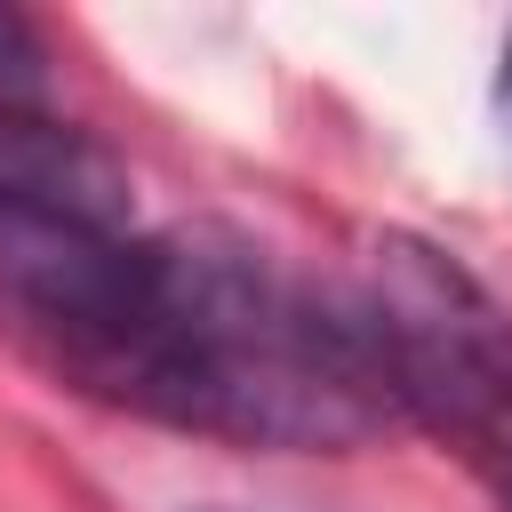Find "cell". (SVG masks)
I'll list each match as a JSON object with an SVG mask.
<instances>
[{
    "label": "cell",
    "mask_w": 512,
    "mask_h": 512,
    "mask_svg": "<svg viewBox=\"0 0 512 512\" xmlns=\"http://www.w3.org/2000/svg\"><path fill=\"white\" fill-rule=\"evenodd\" d=\"M0 320L64 384L224 448L344 456L400 424L352 296L224 224L56 232L0 216Z\"/></svg>",
    "instance_id": "obj_1"
},
{
    "label": "cell",
    "mask_w": 512,
    "mask_h": 512,
    "mask_svg": "<svg viewBox=\"0 0 512 512\" xmlns=\"http://www.w3.org/2000/svg\"><path fill=\"white\" fill-rule=\"evenodd\" d=\"M400 424L448 440L512 512V304L416 232L368 240L344 280Z\"/></svg>",
    "instance_id": "obj_2"
},
{
    "label": "cell",
    "mask_w": 512,
    "mask_h": 512,
    "mask_svg": "<svg viewBox=\"0 0 512 512\" xmlns=\"http://www.w3.org/2000/svg\"><path fill=\"white\" fill-rule=\"evenodd\" d=\"M0 216L56 232H136V184L88 128L0 96Z\"/></svg>",
    "instance_id": "obj_3"
},
{
    "label": "cell",
    "mask_w": 512,
    "mask_h": 512,
    "mask_svg": "<svg viewBox=\"0 0 512 512\" xmlns=\"http://www.w3.org/2000/svg\"><path fill=\"white\" fill-rule=\"evenodd\" d=\"M40 64H48L40 32H32L16 8H0V96H24V88H40Z\"/></svg>",
    "instance_id": "obj_4"
},
{
    "label": "cell",
    "mask_w": 512,
    "mask_h": 512,
    "mask_svg": "<svg viewBox=\"0 0 512 512\" xmlns=\"http://www.w3.org/2000/svg\"><path fill=\"white\" fill-rule=\"evenodd\" d=\"M496 112H504V136H512V32H504V72H496Z\"/></svg>",
    "instance_id": "obj_5"
}]
</instances>
